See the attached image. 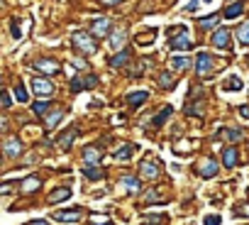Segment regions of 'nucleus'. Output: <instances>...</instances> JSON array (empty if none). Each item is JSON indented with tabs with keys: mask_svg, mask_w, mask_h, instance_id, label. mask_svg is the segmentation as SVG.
I'll list each match as a JSON object with an SVG mask.
<instances>
[{
	"mask_svg": "<svg viewBox=\"0 0 249 225\" xmlns=\"http://www.w3.org/2000/svg\"><path fill=\"white\" fill-rule=\"evenodd\" d=\"M147 98H149V93H147V91H137V93H130V95H127V103L135 108V105L147 103Z\"/></svg>",
	"mask_w": 249,
	"mask_h": 225,
	"instance_id": "4be33fe9",
	"label": "nucleus"
},
{
	"mask_svg": "<svg viewBox=\"0 0 249 225\" xmlns=\"http://www.w3.org/2000/svg\"><path fill=\"white\" fill-rule=\"evenodd\" d=\"M73 44H76V49L78 52H83V54H95V42H93V37L90 35H86V32H76L73 35Z\"/></svg>",
	"mask_w": 249,
	"mask_h": 225,
	"instance_id": "f257e3e1",
	"label": "nucleus"
},
{
	"mask_svg": "<svg viewBox=\"0 0 249 225\" xmlns=\"http://www.w3.org/2000/svg\"><path fill=\"white\" fill-rule=\"evenodd\" d=\"M39 186H42V179H39V176H27V179H22V184H20V188H22L25 193H35Z\"/></svg>",
	"mask_w": 249,
	"mask_h": 225,
	"instance_id": "dca6fc26",
	"label": "nucleus"
},
{
	"mask_svg": "<svg viewBox=\"0 0 249 225\" xmlns=\"http://www.w3.org/2000/svg\"><path fill=\"white\" fill-rule=\"evenodd\" d=\"M213 44H215L217 49H227V47H230V30H225V27L215 30V35H213Z\"/></svg>",
	"mask_w": 249,
	"mask_h": 225,
	"instance_id": "ddd939ff",
	"label": "nucleus"
},
{
	"mask_svg": "<svg viewBox=\"0 0 249 225\" xmlns=\"http://www.w3.org/2000/svg\"><path fill=\"white\" fill-rule=\"evenodd\" d=\"M239 115H242L244 120H249V105H242V108H239Z\"/></svg>",
	"mask_w": 249,
	"mask_h": 225,
	"instance_id": "4c0bfd02",
	"label": "nucleus"
},
{
	"mask_svg": "<svg viewBox=\"0 0 249 225\" xmlns=\"http://www.w3.org/2000/svg\"><path fill=\"white\" fill-rule=\"evenodd\" d=\"M205 3H210V0H205Z\"/></svg>",
	"mask_w": 249,
	"mask_h": 225,
	"instance_id": "c03bdc74",
	"label": "nucleus"
},
{
	"mask_svg": "<svg viewBox=\"0 0 249 225\" xmlns=\"http://www.w3.org/2000/svg\"><path fill=\"white\" fill-rule=\"evenodd\" d=\"M196 71H198V76H208L210 71H215V59H213L208 52H200V54H198Z\"/></svg>",
	"mask_w": 249,
	"mask_h": 225,
	"instance_id": "7ed1b4c3",
	"label": "nucleus"
},
{
	"mask_svg": "<svg viewBox=\"0 0 249 225\" xmlns=\"http://www.w3.org/2000/svg\"><path fill=\"white\" fill-rule=\"evenodd\" d=\"M90 220H93V223H103V225L107 223V218H103V215H95V213L90 215Z\"/></svg>",
	"mask_w": 249,
	"mask_h": 225,
	"instance_id": "58836bf2",
	"label": "nucleus"
},
{
	"mask_svg": "<svg viewBox=\"0 0 249 225\" xmlns=\"http://www.w3.org/2000/svg\"><path fill=\"white\" fill-rule=\"evenodd\" d=\"M100 159H103V152H100L98 147H93V145H90V147H86V150H83V162H86V164L98 167V164H100Z\"/></svg>",
	"mask_w": 249,
	"mask_h": 225,
	"instance_id": "f8f14e48",
	"label": "nucleus"
},
{
	"mask_svg": "<svg viewBox=\"0 0 249 225\" xmlns=\"http://www.w3.org/2000/svg\"><path fill=\"white\" fill-rule=\"evenodd\" d=\"M234 213H237V215H244V218H249V203H239V206L234 208Z\"/></svg>",
	"mask_w": 249,
	"mask_h": 225,
	"instance_id": "c9c22d12",
	"label": "nucleus"
},
{
	"mask_svg": "<svg viewBox=\"0 0 249 225\" xmlns=\"http://www.w3.org/2000/svg\"><path fill=\"white\" fill-rule=\"evenodd\" d=\"M71 198V188H56L49 193V203H61V201H69Z\"/></svg>",
	"mask_w": 249,
	"mask_h": 225,
	"instance_id": "6ab92c4d",
	"label": "nucleus"
},
{
	"mask_svg": "<svg viewBox=\"0 0 249 225\" xmlns=\"http://www.w3.org/2000/svg\"><path fill=\"white\" fill-rule=\"evenodd\" d=\"M32 91L39 95V98H49L54 93V83L49 78H42V76H35L32 78Z\"/></svg>",
	"mask_w": 249,
	"mask_h": 225,
	"instance_id": "f03ea898",
	"label": "nucleus"
},
{
	"mask_svg": "<svg viewBox=\"0 0 249 225\" xmlns=\"http://www.w3.org/2000/svg\"><path fill=\"white\" fill-rule=\"evenodd\" d=\"M222 159H225V167H227V169H232V167L237 164V150H234V147H227Z\"/></svg>",
	"mask_w": 249,
	"mask_h": 225,
	"instance_id": "bb28decb",
	"label": "nucleus"
},
{
	"mask_svg": "<svg viewBox=\"0 0 249 225\" xmlns=\"http://www.w3.org/2000/svg\"><path fill=\"white\" fill-rule=\"evenodd\" d=\"M217 174V162L215 159H203V164H200V176L203 179H213Z\"/></svg>",
	"mask_w": 249,
	"mask_h": 225,
	"instance_id": "4468645a",
	"label": "nucleus"
},
{
	"mask_svg": "<svg viewBox=\"0 0 249 225\" xmlns=\"http://www.w3.org/2000/svg\"><path fill=\"white\" fill-rule=\"evenodd\" d=\"M10 191H13V184H3V186H0V193H5V196H8Z\"/></svg>",
	"mask_w": 249,
	"mask_h": 225,
	"instance_id": "ea45409f",
	"label": "nucleus"
},
{
	"mask_svg": "<svg viewBox=\"0 0 249 225\" xmlns=\"http://www.w3.org/2000/svg\"><path fill=\"white\" fill-rule=\"evenodd\" d=\"M20 154H22V142H20L18 137H8V140H5V157L15 159V157H20Z\"/></svg>",
	"mask_w": 249,
	"mask_h": 225,
	"instance_id": "9b49d317",
	"label": "nucleus"
},
{
	"mask_svg": "<svg viewBox=\"0 0 249 225\" xmlns=\"http://www.w3.org/2000/svg\"><path fill=\"white\" fill-rule=\"evenodd\" d=\"M103 5H117V3H122V0H100Z\"/></svg>",
	"mask_w": 249,
	"mask_h": 225,
	"instance_id": "79ce46f5",
	"label": "nucleus"
},
{
	"mask_svg": "<svg viewBox=\"0 0 249 225\" xmlns=\"http://www.w3.org/2000/svg\"><path fill=\"white\" fill-rule=\"evenodd\" d=\"M83 174H86L90 181H100V179H103V169H98V167H90V164H86V167H83Z\"/></svg>",
	"mask_w": 249,
	"mask_h": 225,
	"instance_id": "b1692460",
	"label": "nucleus"
},
{
	"mask_svg": "<svg viewBox=\"0 0 249 225\" xmlns=\"http://www.w3.org/2000/svg\"><path fill=\"white\" fill-rule=\"evenodd\" d=\"M61 118H64V110H54L52 115L47 118V128H54V125H56V123H59Z\"/></svg>",
	"mask_w": 249,
	"mask_h": 225,
	"instance_id": "473e14b6",
	"label": "nucleus"
},
{
	"mask_svg": "<svg viewBox=\"0 0 249 225\" xmlns=\"http://www.w3.org/2000/svg\"><path fill=\"white\" fill-rule=\"evenodd\" d=\"M132 152H135V145H122L120 150H115V159H120V162H124V159H130L132 157Z\"/></svg>",
	"mask_w": 249,
	"mask_h": 225,
	"instance_id": "aec40b11",
	"label": "nucleus"
},
{
	"mask_svg": "<svg viewBox=\"0 0 249 225\" xmlns=\"http://www.w3.org/2000/svg\"><path fill=\"white\" fill-rule=\"evenodd\" d=\"M35 69L37 71H42V74H59V61H54V59H39V61H35Z\"/></svg>",
	"mask_w": 249,
	"mask_h": 225,
	"instance_id": "6e6552de",
	"label": "nucleus"
},
{
	"mask_svg": "<svg viewBox=\"0 0 249 225\" xmlns=\"http://www.w3.org/2000/svg\"><path fill=\"white\" fill-rule=\"evenodd\" d=\"M27 225H49L47 220H32V223H27Z\"/></svg>",
	"mask_w": 249,
	"mask_h": 225,
	"instance_id": "37998d69",
	"label": "nucleus"
},
{
	"mask_svg": "<svg viewBox=\"0 0 249 225\" xmlns=\"http://www.w3.org/2000/svg\"><path fill=\"white\" fill-rule=\"evenodd\" d=\"M222 223V218L215 213V215H205V220H203V225H220Z\"/></svg>",
	"mask_w": 249,
	"mask_h": 225,
	"instance_id": "f704fd0d",
	"label": "nucleus"
},
{
	"mask_svg": "<svg viewBox=\"0 0 249 225\" xmlns=\"http://www.w3.org/2000/svg\"><path fill=\"white\" fill-rule=\"evenodd\" d=\"M3 108H5V110L10 108V95H8V93H3Z\"/></svg>",
	"mask_w": 249,
	"mask_h": 225,
	"instance_id": "a19ab883",
	"label": "nucleus"
},
{
	"mask_svg": "<svg viewBox=\"0 0 249 225\" xmlns=\"http://www.w3.org/2000/svg\"><path fill=\"white\" fill-rule=\"evenodd\" d=\"M198 10H200V3H198V0H193V3L186 5V13H198Z\"/></svg>",
	"mask_w": 249,
	"mask_h": 225,
	"instance_id": "e433bc0d",
	"label": "nucleus"
},
{
	"mask_svg": "<svg viewBox=\"0 0 249 225\" xmlns=\"http://www.w3.org/2000/svg\"><path fill=\"white\" fill-rule=\"evenodd\" d=\"M159 86H161V88H174V86H176L174 74H171V71H161V74H159Z\"/></svg>",
	"mask_w": 249,
	"mask_h": 225,
	"instance_id": "5701e85b",
	"label": "nucleus"
},
{
	"mask_svg": "<svg viewBox=\"0 0 249 225\" xmlns=\"http://www.w3.org/2000/svg\"><path fill=\"white\" fill-rule=\"evenodd\" d=\"M120 186H122L124 191H130V193H137V191L142 188V184H140V179H135V176H122V181H120Z\"/></svg>",
	"mask_w": 249,
	"mask_h": 225,
	"instance_id": "f3484780",
	"label": "nucleus"
},
{
	"mask_svg": "<svg viewBox=\"0 0 249 225\" xmlns=\"http://www.w3.org/2000/svg\"><path fill=\"white\" fill-rule=\"evenodd\" d=\"M171 69L174 71H186V69H191V59L188 56H174L171 59Z\"/></svg>",
	"mask_w": 249,
	"mask_h": 225,
	"instance_id": "412c9836",
	"label": "nucleus"
},
{
	"mask_svg": "<svg viewBox=\"0 0 249 225\" xmlns=\"http://www.w3.org/2000/svg\"><path fill=\"white\" fill-rule=\"evenodd\" d=\"M81 208H76V210H56L54 213V220H59V223H78L81 220Z\"/></svg>",
	"mask_w": 249,
	"mask_h": 225,
	"instance_id": "423d86ee",
	"label": "nucleus"
},
{
	"mask_svg": "<svg viewBox=\"0 0 249 225\" xmlns=\"http://www.w3.org/2000/svg\"><path fill=\"white\" fill-rule=\"evenodd\" d=\"M127 61H130V52H127V49H120V54H115V56L110 59V66H112V69H120V66L127 64Z\"/></svg>",
	"mask_w": 249,
	"mask_h": 225,
	"instance_id": "a211bd4d",
	"label": "nucleus"
},
{
	"mask_svg": "<svg viewBox=\"0 0 249 225\" xmlns=\"http://www.w3.org/2000/svg\"><path fill=\"white\" fill-rule=\"evenodd\" d=\"M32 110H35V115H47V112H49V103L47 100H37L32 105Z\"/></svg>",
	"mask_w": 249,
	"mask_h": 225,
	"instance_id": "7c9ffc66",
	"label": "nucleus"
},
{
	"mask_svg": "<svg viewBox=\"0 0 249 225\" xmlns=\"http://www.w3.org/2000/svg\"><path fill=\"white\" fill-rule=\"evenodd\" d=\"M15 98H18V103H27V100H30V95H27V91H25L22 83L15 86Z\"/></svg>",
	"mask_w": 249,
	"mask_h": 225,
	"instance_id": "2f4dec72",
	"label": "nucleus"
},
{
	"mask_svg": "<svg viewBox=\"0 0 249 225\" xmlns=\"http://www.w3.org/2000/svg\"><path fill=\"white\" fill-rule=\"evenodd\" d=\"M242 10H244V0L230 3V5L225 8V20H234V18H239V15H242Z\"/></svg>",
	"mask_w": 249,
	"mask_h": 225,
	"instance_id": "2eb2a0df",
	"label": "nucleus"
},
{
	"mask_svg": "<svg viewBox=\"0 0 249 225\" xmlns=\"http://www.w3.org/2000/svg\"><path fill=\"white\" fill-rule=\"evenodd\" d=\"M222 137L230 140V142H239L244 135H242V130H237V128H234V130H232V128H225V130H222Z\"/></svg>",
	"mask_w": 249,
	"mask_h": 225,
	"instance_id": "a878e982",
	"label": "nucleus"
},
{
	"mask_svg": "<svg viewBox=\"0 0 249 225\" xmlns=\"http://www.w3.org/2000/svg\"><path fill=\"white\" fill-rule=\"evenodd\" d=\"M217 20H220L217 15H210V18H200V20H198V25H200V27H215V25H217Z\"/></svg>",
	"mask_w": 249,
	"mask_h": 225,
	"instance_id": "72a5a7b5",
	"label": "nucleus"
},
{
	"mask_svg": "<svg viewBox=\"0 0 249 225\" xmlns=\"http://www.w3.org/2000/svg\"><path fill=\"white\" fill-rule=\"evenodd\" d=\"M171 112H174V108H171V105H166V108L161 110V115H159V118H154V128H161V125L166 123V118L171 115Z\"/></svg>",
	"mask_w": 249,
	"mask_h": 225,
	"instance_id": "c756f323",
	"label": "nucleus"
},
{
	"mask_svg": "<svg viewBox=\"0 0 249 225\" xmlns=\"http://www.w3.org/2000/svg\"><path fill=\"white\" fill-rule=\"evenodd\" d=\"M171 49H181V52H188L191 47H193V42L188 39V32H181V35H176V37H171Z\"/></svg>",
	"mask_w": 249,
	"mask_h": 225,
	"instance_id": "0eeeda50",
	"label": "nucleus"
},
{
	"mask_svg": "<svg viewBox=\"0 0 249 225\" xmlns=\"http://www.w3.org/2000/svg\"><path fill=\"white\" fill-rule=\"evenodd\" d=\"M98 86V76H86V78H71V88L73 91H83V88H95Z\"/></svg>",
	"mask_w": 249,
	"mask_h": 225,
	"instance_id": "1a4fd4ad",
	"label": "nucleus"
},
{
	"mask_svg": "<svg viewBox=\"0 0 249 225\" xmlns=\"http://www.w3.org/2000/svg\"><path fill=\"white\" fill-rule=\"evenodd\" d=\"M237 39H239L242 44H249V20H247V22H244V25L237 30Z\"/></svg>",
	"mask_w": 249,
	"mask_h": 225,
	"instance_id": "c85d7f7f",
	"label": "nucleus"
},
{
	"mask_svg": "<svg viewBox=\"0 0 249 225\" xmlns=\"http://www.w3.org/2000/svg\"><path fill=\"white\" fill-rule=\"evenodd\" d=\"M124 39H127V35H124L122 30H117V32H112V37H110V44H112L115 49H122V47H124Z\"/></svg>",
	"mask_w": 249,
	"mask_h": 225,
	"instance_id": "393cba45",
	"label": "nucleus"
},
{
	"mask_svg": "<svg viewBox=\"0 0 249 225\" xmlns=\"http://www.w3.org/2000/svg\"><path fill=\"white\" fill-rule=\"evenodd\" d=\"M222 88H225V91H242V78H237V76H230V78L222 83Z\"/></svg>",
	"mask_w": 249,
	"mask_h": 225,
	"instance_id": "cd10ccee",
	"label": "nucleus"
},
{
	"mask_svg": "<svg viewBox=\"0 0 249 225\" xmlns=\"http://www.w3.org/2000/svg\"><path fill=\"white\" fill-rule=\"evenodd\" d=\"M140 169H142V176H144V179H157V176H159V162H154L152 157L144 159V162L140 164Z\"/></svg>",
	"mask_w": 249,
	"mask_h": 225,
	"instance_id": "39448f33",
	"label": "nucleus"
},
{
	"mask_svg": "<svg viewBox=\"0 0 249 225\" xmlns=\"http://www.w3.org/2000/svg\"><path fill=\"white\" fill-rule=\"evenodd\" d=\"M76 135H78V130H76V128H69V130L56 140V147H59V150H64V152H66V150H71V145H73Z\"/></svg>",
	"mask_w": 249,
	"mask_h": 225,
	"instance_id": "9d476101",
	"label": "nucleus"
},
{
	"mask_svg": "<svg viewBox=\"0 0 249 225\" xmlns=\"http://www.w3.org/2000/svg\"><path fill=\"white\" fill-rule=\"evenodd\" d=\"M90 35L98 37V39L107 37V35H110V20H107V18H98V20H93V25H90Z\"/></svg>",
	"mask_w": 249,
	"mask_h": 225,
	"instance_id": "20e7f679",
	"label": "nucleus"
}]
</instances>
